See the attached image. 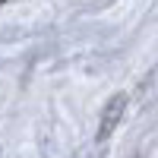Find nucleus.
Listing matches in <instances>:
<instances>
[{
    "label": "nucleus",
    "mask_w": 158,
    "mask_h": 158,
    "mask_svg": "<svg viewBox=\"0 0 158 158\" xmlns=\"http://www.w3.org/2000/svg\"><path fill=\"white\" fill-rule=\"evenodd\" d=\"M120 111H123V95H117L111 104H108V111H104V120H101V130H98V136L104 139L111 133V127L117 123V117H120Z\"/></svg>",
    "instance_id": "obj_1"
},
{
    "label": "nucleus",
    "mask_w": 158,
    "mask_h": 158,
    "mask_svg": "<svg viewBox=\"0 0 158 158\" xmlns=\"http://www.w3.org/2000/svg\"><path fill=\"white\" fill-rule=\"evenodd\" d=\"M0 3H3V0H0Z\"/></svg>",
    "instance_id": "obj_2"
}]
</instances>
